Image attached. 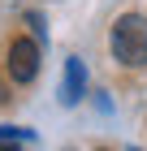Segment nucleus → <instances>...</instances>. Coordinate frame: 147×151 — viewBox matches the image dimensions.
<instances>
[{
	"label": "nucleus",
	"instance_id": "nucleus-1",
	"mask_svg": "<svg viewBox=\"0 0 147 151\" xmlns=\"http://www.w3.org/2000/svg\"><path fill=\"white\" fill-rule=\"evenodd\" d=\"M113 56L121 65H147V17L125 13L113 26Z\"/></svg>",
	"mask_w": 147,
	"mask_h": 151
},
{
	"label": "nucleus",
	"instance_id": "nucleus-3",
	"mask_svg": "<svg viewBox=\"0 0 147 151\" xmlns=\"http://www.w3.org/2000/svg\"><path fill=\"white\" fill-rule=\"evenodd\" d=\"M82 91H87V69H82V60L78 56H69L65 60V86H61V104L74 108L82 99Z\"/></svg>",
	"mask_w": 147,
	"mask_h": 151
},
{
	"label": "nucleus",
	"instance_id": "nucleus-5",
	"mask_svg": "<svg viewBox=\"0 0 147 151\" xmlns=\"http://www.w3.org/2000/svg\"><path fill=\"white\" fill-rule=\"evenodd\" d=\"M4 99H9V91H4V82H0V104H4Z\"/></svg>",
	"mask_w": 147,
	"mask_h": 151
},
{
	"label": "nucleus",
	"instance_id": "nucleus-4",
	"mask_svg": "<svg viewBox=\"0 0 147 151\" xmlns=\"http://www.w3.org/2000/svg\"><path fill=\"white\" fill-rule=\"evenodd\" d=\"M30 138V134H26V129H0V151H22V142Z\"/></svg>",
	"mask_w": 147,
	"mask_h": 151
},
{
	"label": "nucleus",
	"instance_id": "nucleus-2",
	"mask_svg": "<svg viewBox=\"0 0 147 151\" xmlns=\"http://www.w3.org/2000/svg\"><path fill=\"white\" fill-rule=\"evenodd\" d=\"M9 73H13V82H30L39 73V43L35 39H13L9 43Z\"/></svg>",
	"mask_w": 147,
	"mask_h": 151
}]
</instances>
